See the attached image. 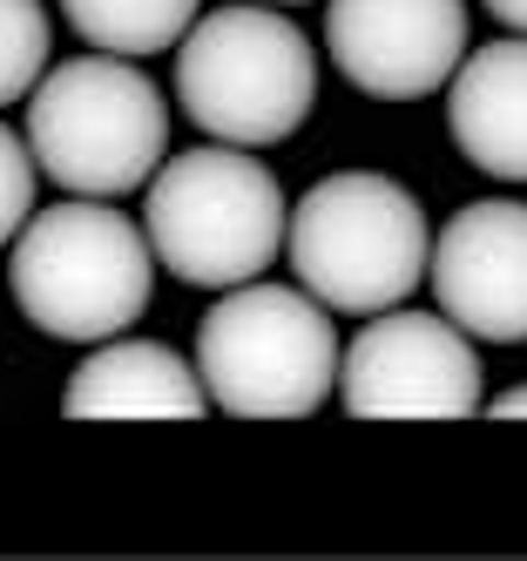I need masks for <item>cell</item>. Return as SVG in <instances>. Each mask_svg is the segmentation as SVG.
I'll return each instance as SVG.
<instances>
[{
    "instance_id": "obj_1",
    "label": "cell",
    "mask_w": 527,
    "mask_h": 561,
    "mask_svg": "<svg viewBox=\"0 0 527 561\" xmlns=\"http://www.w3.org/2000/svg\"><path fill=\"white\" fill-rule=\"evenodd\" d=\"M156 244L115 196H68L34 210L8 251V291L34 332L61 345H102L142 325L156 298Z\"/></svg>"
},
{
    "instance_id": "obj_2",
    "label": "cell",
    "mask_w": 527,
    "mask_h": 561,
    "mask_svg": "<svg viewBox=\"0 0 527 561\" xmlns=\"http://www.w3.org/2000/svg\"><path fill=\"white\" fill-rule=\"evenodd\" d=\"M142 230L156 244V264L183 277L190 291H230L277 264L291 237V204L257 163V149L210 142L170 156L149 176Z\"/></svg>"
},
{
    "instance_id": "obj_3",
    "label": "cell",
    "mask_w": 527,
    "mask_h": 561,
    "mask_svg": "<svg viewBox=\"0 0 527 561\" xmlns=\"http://www.w3.org/2000/svg\"><path fill=\"white\" fill-rule=\"evenodd\" d=\"M176 102L183 115L237 149H271L305 129L318 102V55L291 14L264 8H210L176 42Z\"/></svg>"
},
{
    "instance_id": "obj_4",
    "label": "cell",
    "mask_w": 527,
    "mask_h": 561,
    "mask_svg": "<svg viewBox=\"0 0 527 561\" xmlns=\"http://www.w3.org/2000/svg\"><path fill=\"white\" fill-rule=\"evenodd\" d=\"M27 142L68 196H129L170 156V102L129 55L55 61L27 95Z\"/></svg>"
},
{
    "instance_id": "obj_5",
    "label": "cell",
    "mask_w": 527,
    "mask_h": 561,
    "mask_svg": "<svg viewBox=\"0 0 527 561\" xmlns=\"http://www.w3.org/2000/svg\"><path fill=\"white\" fill-rule=\"evenodd\" d=\"M332 305L298 285H230L196 325V373L210 407L237 420H305L339 392Z\"/></svg>"
},
{
    "instance_id": "obj_6",
    "label": "cell",
    "mask_w": 527,
    "mask_h": 561,
    "mask_svg": "<svg viewBox=\"0 0 527 561\" xmlns=\"http://www.w3.org/2000/svg\"><path fill=\"white\" fill-rule=\"evenodd\" d=\"M284 251H291V271L305 277L311 298L373 318L413 298V285L433 264V237L420 196L405 183L379 170H339L298 196Z\"/></svg>"
},
{
    "instance_id": "obj_7",
    "label": "cell",
    "mask_w": 527,
    "mask_h": 561,
    "mask_svg": "<svg viewBox=\"0 0 527 561\" xmlns=\"http://www.w3.org/2000/svg\"><path fill=\"white\" fill-rule=\"evenodd\" d=\"M473 332L446 311H373L339 366V399L352 420H473L480 358Z\"/></svg>"
},
{
    "instance_id": "obj_8",
    "label": "cell",
    "mask_w": 527,
    "mask_h": 561,
    "mask_svg": "<svg viewBox=\"0 0 527 561\" xmlns=\"http://www.w3.org/2000/svg\"><path fill=\"white\" fill-rule=\"evenodd\" d=\"M324 55L373 102H420L467 61V0H324Z\"/></svg>"
},
{
    "instance_id": "obj_9",
    "label": "cell",
    "mask_w": 527,
    "mask_h": 561,
    "mask_svg": "<svg viewBox=\"0 0 527 561\" xmlns=\"http://www.w3.org/2000/svg\"><path fill=\"white\" fill-rule=\"evenodd\" d=\"M426 285L439 311L486 345H527V204L480 196L433 237Z\"/></svg>"
},
{
    "instance_id": "obj_10",
    "label": "cell",
    "mask_w": 527,
    "mask_h": 561,
    "mask_svg": "<svg viewBox=\"0 0 527 561\" xmlns=\"http://www.w3.org/2000/svg\"><path fill=\"white\" fill-rule=\"evenodd\" d=\"M68 420H196L210 386L162 339H102L68 373Z\"/></svg>"
},
{
    "instance_id": "obj_11",
    "label": "cell",
    "mask_w": 527,
    "mask_h": 561,
    "mask_svg": "<svg viewBox=\"0 0 527 561\" xmlns=\"http://www.w3.org/2000/svg\"><path fill=\"white\" fill-rule=\"evenodd\" d=\"M446 136L480 176L527 183V34L473 48L446 82Z\"/></svg>"
},
{
    "instance_id": "obj_12",
    "label": "cell",
    "mask_w": 527,
    "mask_h": 561,
    "mask_svg": "<svg viewBox=\"0 0 527 561\" xmlns=\"http://www.w3.org/2000/svg\"><path fill=\"white\" fill-rule=\"evenodd\" d=\"M196 8L203 0H61V14L81 42L102 55H129V61L170 55L196 27Z\"/></svg>"
},
{
    "instance_id": "obj_13",
    "label": "cell",
    "mask_w": 527,
    "mask_h": 561,
    "mask_svg": "<svg viewBox=\"0 0 527 561\" xmlns=\"http://www.w3.org/2000/svg\"><path fill=\"white\" fill-rule=\"evenodd\" d=\"M48 42L55 27L41 0H0V108L34 95V82L48 75Z\"/></svg>"
},
{
    "instance_id": "obj_14",
    "label": "cell",
    "mask_w": 527,
    "mask_h": 561,
    "mask_svg": "<svg viewBox=\"0 0 527 561\" xmlns=\"http://www.w3.org/2000/svg\"><path fill=\"white\" fill-rule=\"evenodd\" d=\"M34 176H41L34 142L0 123V244H14L21 224L34 217Z\"/></svg>"
},
{
    "instance_id": "obj_15",
    "label": "cell",
    "mask_w": 527,
    "mask_h": 561,
    "mask_svg": "<svg viewBox=\"0 0 527 561\" xmlns=\"http://www.w3.org/2000/svg\"><path fill=\"white\" fill-rule=\"evenodd\" d=\"M480 8L494 14V21H501L507 34H527V0H480Z\"/></svg>"
},
{
    "instance_id": "obj_16",
    "label": "cell",
    "mask_w": 527,
    "mask_h": 561,
    "mask_svg": "<svg viewBox=\"0 0 527 561\" xmlns=\"http://www.w3.org/2000/svg\"><path fill=\"white\" fill-rule=\"evenodd\" d=\"M494 420H527V386H514V392L494 399Z\"/></svg>"
},
{
    "instance_id": "obj_17",
    "label": "cell",
    "mask_w": 527,
    "mask_h": 561,
    "mask_svg": "<svg viewBox=\"0 0 527 561\" xmlns=\"http://www.w3.org/2000/svg\"><path fill=\"white\" fill-rule=\"evenodd\" d=\"M271 8H305V0H271Z\"/></svg>"
}]
</instances>
